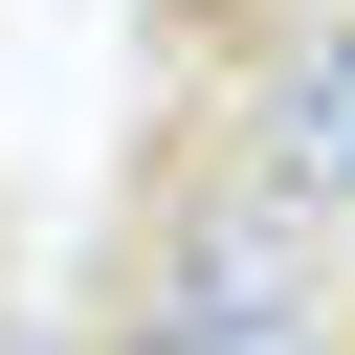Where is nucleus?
<instances>
[{
    "label": "nucleus",
    "mask_w": 355,
    "mask_h": 355,
    "mask_svg": "<svg viewBox=\"0 0 355 355\" xmlns=\"http://www.w3.org/2000/svg\"><path fill=\"white\" fill-rule=\"evenodd\" d=\"M222 155L311 222V244H355V0H311L266 67H244V111H222Z\"/></svg>",
    "instance_id": "obj_1"
},
{
    "label": "nucleus",
    "mask_w": 355,
    "mask_h": 355,
    "mask_svg": "<svg viewBox=\"0 0 355 355\" xmlns=\"http://www.w3.org/2000/svg\"><path fill=\"white\" fill-rule=\"evenodd\" d=\"M111 355H333V311H244V333H111Z\"/></svg>",
    "instance_id": "obj_2"
}]
</instances>
